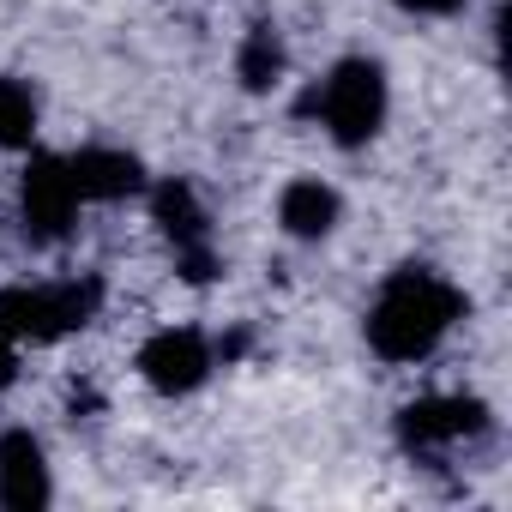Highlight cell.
<instances>
[{"mask_svg": "<svg viewBox=\"0 0 512 512\" xmlns=\"http://www.w3.org/2000/svg\"><path fill=\"white\" fill-rule=\"evenodd\" d=\"M211 368H217V356H211V338H205L199 326H163V332H151V338L139 344V374H145V386L163 392V398L199 392V386L211 380Z\"/></svg>", "mask_w": 512, "mask_h": 512, "instance_id": "5", "label": "cell"}, {"mask_svg": "<svg viewBox=\"0 0 512 512\" xmlns=\"http://www.w3.org/2000/svg\"><path fill=\"white\" fill-rule=\"evenodd\" d=\"M386 109H392L386 67H380V61H368V55L338 61V67L314 85V97H308V115H314V121L326 127V139H332V145H344V151L368 145V139L386 127Z\"/></svg>", "mask_w": 512, "mask_h": 512, "instance_id": "2", "label": "cell"}, {"mask_svg": "<svg viewBox=\"0 0 512 512\" xmlns=\"http://www.w3.org/2000/svg\"><path fill=\"white\" fill-rule=\"evenodd\" d=\"M151 211H157V223H163V235H169V247H175L181 272H187L193 284H205V278L217 272V253H211V217H205L199 193H193L187 181H157Z\"/></svg>", "mask_w": 512, "mask_h": 512, "instance_id": "7", "label": "cell"}, {"mask_svg": "<svg viewBox=\"0 0 512 512\" xmlns=\"http://www.w3.org/2000/svg\"><path fill=\"white\" fill-rule=\"evenodd\" d=\"M67 169H73V187H79L85 205H115V199H127V193L145 187L139 157L133 151H115V145H85V151L67 157Z\"/></svg>", "mask_w": 512, "mask_h": 512, "instance_id": "9", "label": "cell"}, {"mask_svg": "<svg viewBox=\"0 0 512 512\" xmlns=\"http://www.w3.org/2000/svg\"><path fill=\"white\" fill-rule=\"evenodd\" d=\"M404 13H422V19H440V13H452V7H464V0H398Z\"/></svg>", "mask_w": 512, "mask_h": 512, "instance_id": "14", "label": "cell"}, {"mask_svg": "<svg viewBox=\"0 0 512 512\" xmlns=\"http://www.w3.org/2000/svg\"><path fill=\"white\" fill-rule=\"evenodd\" d=\"M488 428V404L482 398H464V392H434V398H416L404 404L398 416V440L410 452H446V446H464Z\"/></svg>", "mask_w": 512, "mask_h": 512, "instance_id": "6", "label": "cell"}, {"mask_svg": "<svg viewBox=\"0 0 512 512\" xmlns=\"http://www.w3.org/2000/svg\"><path fill=\"white\" fill-rule=\"evenodd\" d=\"M103 308L97 278H55V284H13L0 290V326L19 344H55L79 326H91Z\"/></svg>", "mask_w": 512, "mask_h": 512, "instance_id": "3", "label": "cell"}, {"mask_svg": "<svg viewBox=\"0 0 512 512\" xmlns=\"http://www.w3.org/2000/svg\"><path fill=\"white\" fill-rule=\"evenodd\" d=\"M338 193L326 187V181H314V175H302V181H290L284 193H278V223L296 235V241H326L332 229H338Z\"/></svg>", "mask_w": 512, "mask_h": 512, "instance_id": "10", "label": "cell"}, {"mask_svg": "<svg viewBox=\"0 0 512 512\" xmlns=\"http://www.w3.org/2000/svg\"><path fill=\"white\" fill-rule=\"evenodd\" d=\"M49 500H55V482H49L43 440L31 428H7V434H0V506L37 512Z\"/></svg>", "mask_w": 512, "mask_h": 512, "instance_id": "8", "label": "cell"}, {"mask_svg": "<svg viewBox=\"0 0 512 512\" xmlns=\"http://www.w3.org/2000/svg\"><path fill=\"white\" fill-rule=\"evenodd\" d=\"M235 73H241V85L247 91H266V85H278V73H284V43L260 25L247 43H241V61H235Z\"/></svg>", "mask_w": 512, "mask_h": 512, "instance_id": "12", "label": "cell"}, {"mask_svg": "<svg viewBox=\"0 0 512 512\" xmlns=\"http://www.w3.org/2000/svg\"><path fill=\"white\" fill-rule=\"evenodd\" d=\"M79 211H85V199H79V187H73L67 157L37 151L31 169H25V181H19V217H25V235H31V241H67L73 223H79Z\"/></svg>", "mask_w": 512, "mask_h": 512, "instance_id": "4", "label": "cell"}, {"mask_svg": "<svg viewBox=\"0 0 512 512\" xmlns=\"http://www.w3.org/2000/svg\"><path fill=\"white\" fill-rule=\"evenodd\" d=\"M37 139V97L19 79H0V151H25Z\"/></svg>", "mask_w": 512, "mask_h": 512, "instance_id": "11", "label": "cell"}, {"mask_svg": "<svg viewBox=\"0 0 512 512\" xmlns=\"http://www.w3.org/2000/svg\"><path fill=\"white\" fill-rule=\"evenodd\" d=\"M464 308H470L464 290L446 284L440 272L398 266L368 308V350L380 362H422L446 344V332L464 320Z\"/></svg>", "mask_w": 512, "mask_h": 512, "instance_id": "1", "label": "cell"}, {"mask_svg": "<svg viewBox=\"0 0 512 512\" xmlns=\"http://www.w3.org/2000/svg\"><path fill=\"white\" fill-rule=\"evenodd\" d=\"M19 350H25V344H19L7 326H0V392H7V386L19 380Z\"/></svg>", "mask_w": 512, "mask_h": 512, "instance_id": "13", "label": "cell"}]
</instances>
